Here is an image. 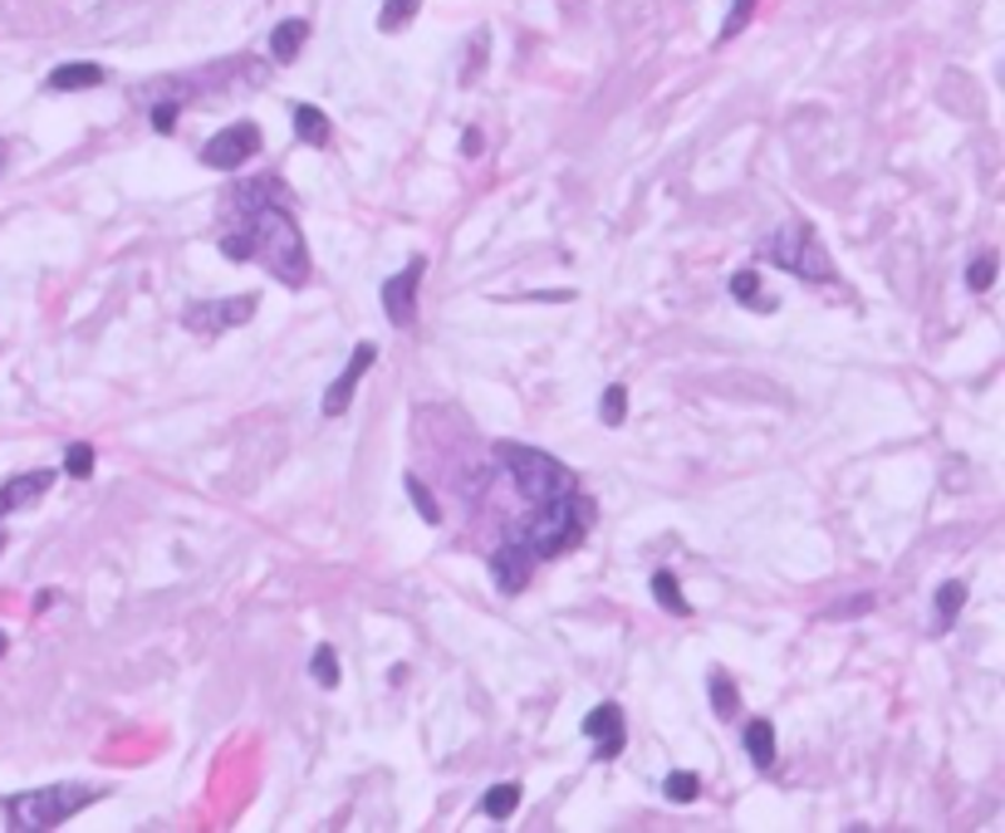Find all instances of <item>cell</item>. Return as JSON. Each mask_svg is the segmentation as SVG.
I'll return each instance as SVG.
<instances>
[{
	"label": "cell",
	"instance_id": "obj_1",
	"mask_svg": "<svg viewBox=\"0 0 1005 833\" xmlns=\"http://www.w3.org/2000/svg\"><path fill=\"white\" fill-rule=\"evenodd\" d=\"M221 255H231L235 265L245 260H260L280 284L300 290L310 280V250H304V235L290 217V197L275 177H260V182L235 187L231 197V217L227 231H221Z\"/></svg>",
	"mask_w": 1005,
	"mask_h": 833
},
{
	"label": "cell",
	"instance_id": "obj_2",
	"mask_svg": "<svg viewBox=\"0 0 1005 833\" xmlns=\"http://www.w3.org/2000/svg\"><path fill=\"white\" fill-rule=\"evenodd\" d=\"M99 784H44V790H26L16 800H6V824L20 833L34 829H54L64 819H74L84 804L99 800Z\"/></svg>",
	"mask_w": 1005,
	"mask_h": 833
},
{
	"label": "cell",
	"instance_id": "obj_3",
	"mask_svg": "<svg viewBox=\"0 0 1005 833\" xmlns=\"http://www.w3.org/2000/svg\"><path fill=\"white\" fill-rule=\"evenodd\" d=\"M584 520H589V505L574 491L564 500H550V505H535V520L520 525L511 540H520L535 559H554V554L574 550V544L584 540Z\"/></svg>",
	"mask_w": 1005,
	"mask_h": 833
},
{
	"label": "cell",
	"instance_id": "obj_4",
	"mask_svg": "<svg viewBox=\"0 0 1005 833\" xmlns=\"http://www.w3.org/2000/svg\"><path fill=\"white\" fill-rule=\"evenodd\" d=\"M495 456L505 461V471H511V481H515V491L525 495V500H535V505H550V500H564V495H574L579 491V481H574V471L570 466H560V461L550 456V451H535V446H515V442H505Z\"/></svg>",
	"mask_w": 1005,
	"mask_h": 833
},
{
	"label": "cell",
	"instance_id": "obj_5",
	"mask_svg": "<svg viewBox=\"0 0 1005 833\" xmlns=\"http://www.w3.org/2000/svg\"><path fill=\"white\" fill-rule=\"evenodd\" d=\"M761 255H771V265L790 270V275H800V280H814V284H830L834 280V260L824 255V241L804 221L780 225L771 241L761 245Z\"/></svg>",
	"mask_w": 1005,
	"mask_h": 833
},
{
	"label": "cell",
	"instance_id": "obj_6",
	"mask_svg": "<svg viewBox=\"0 0 1005 833\" xmlns=\"http://www.w3.org/2000/svg\"><path fill=\"white\" fill-rule=\"evenodd\" d=\"M255 304H260L255 294H231V300H197V304L182 309V329L201 333V339H217V333H227V329L251 324Z\"/></svg>",
	"mask_w": 1005,
	"mask_h": 833
},
{
	"label": "cell",
	"instance_id": "obj_7",
	"mask_svg": "<svg viewBox=\"0 0 1005 833\" xmlns=\"http://www.w3.org/2000/svg\"><path fill=\"white\" fill-rule=\"evenodd\" d=\"M422 275H428V255H412L408 265L398 270V275H388L383 280V314L393 319L398 329H408L412 319H418V284H422Z\"/></svg>",
	"mask_w": 1005,
	"mask_h": 833
},
{
	"label": "cell",
	"instance_id": "obj_8",
	"mask_svg": "<svg viewBox=\"0 0 1005 833\" xmlns=\"http://www.w3.org/2000/svg\"><path fill=\"white\" fill-rule=\"evenodd\" d=\"M255 152H260V128L255 123H231L201 148V162L221 167V172H235V167H245Z\"/></svg>",
	"mask_w": 1005,
	"mask_h": 833
},
{
	"label": "cell",
	"instance_id": "obj_9",
	"mask_svg": "<svg viewBox=\"0 0 1005 833\" xmlns=\"http://www.w3.org/2000/svg\"><path fill=\"white\" fill-rule=\"evenodd\" d=\"M584 735L594 741L599 765H603V760H613V755H623V745H629V731H623V706H613V701L594 706L584 716Z\"/></svg>",
	"mask_w": 1005,
	"mask_h": 833
},
{
	"label": "cell",
	"instance_id": "obj_10",
	"mask_svg": "<svg viewBox=\"0 0 1005 833\" xmlns=\"http://www.w3.org/2000/svg\"><path fill=\"white\" fill-rule=\"evenodd\" d=\"M378 363V343H359V349L349 353V368L344 373L329 383V392H324V416H339V412H349V402H353V392H359V383H363V373Z\"/></svg>",
	"mask_w": 1005,
	"mask_h": 833
},
{
	"label": "cell",
	"instance_id": "obj_11",
	"mask_svg": "<svg viewBox=\"0 0 1005 833\" xmlns=\"http://www.w3.org/2000/svg\"><path fill=\"white\" fill-rule=\"evenodd\" d=\"M535 564L540 559L525 550L520 540H505L501 550L491 554V579H495V589H505V593H520L530 583V574H535Z\"/></svg>",
	"mask_w": 1005,
	"mask_h": 833
},
{
	"label": "cell",
	"instance_id": "obj_12",
	"mask_svg": "<svg viewBox=\"0 0 1005 833\" xmlns=\"http://www.w3.org/2000/svg\"><path fill=\"white\" fill-rule=\"evenodd\" d=\"M54 485V471H30V475H16V481H6L0 485V520L10 515V510H20V505H34L44 491Z\"/></svg>",
	"mask_w": 1005,
	"mask_h": 833
},
{
	"label": "cell",
	"instance_id": "obj_13",
	"mask_svg": "<svg viewBox=\"0 0 1005 833\" xmlns=\"http://www.w3.org/2000/svg\"><path fill=\"white\" fill-rule=\"evenodd\" d=\"M103 79H109V69H103V64H89V59H79V64H59L44 83H50L54 93H74V89H99Z\"/></svg>",
	"mask_w": 1005,
	"mask_h": 833
},
{
	"label": "cell",
	"instance_id": "obj_14",
	"mask_svg": "<svg viewBox=\"0 0 1005 833\" xmlns=\"http://www.w3.org/2000/svg\"><path fill=\"white\" fill-rule=\"evenodd\" d=\"M304 40H310V20H280L275 30H270V54L280 59V64H290V59H300V50H304Z\"/></svg>",
	"mask_w": 1005,
	"mask_h": 833
},
{
	"label": "cell",
	"instance_id": "obj_15",
	"mask_svg": "<svg viewBox=\"0 0 1005 833\" xmlns=\"http://www.w3.org/2000/svg\"><path fill=\"white\" fill-rule=\"evenodd\" d=\"M731 294H736V304H746V309H761V314H775V294H765L761 290V275L755 270H736L731 275Z\"/></svg>",
	"mask_w": 1005,
	"mask_h": 833
},
{
	"label": "cell",
	"instance_id": "obj_16",
	"mask_svg": "<svg viewBox=\"0 0 1005 833\" xmlns=\"http://www.w3.org/2000/svg\"><path fill=\"white\" fill-rule=\"evenodd\" d=\"M294 133H300V142H310V148H329L334 128H329V118L319 113L314 103H294Z\"/></svg>",
	"mask_w": 1005,
	"mask_h": 833
},
{
	"label": "cell",
	"instance_id": "obj_17",
	"mask_svg": "<svg viewBox=\"0 0 1005 833\" xmlns=\"http://www.w3.org/2000/svg\"><path fill=\"white\" fill-rule=\"evenodd\" d=\"M746 755L755 770H771L775 765V725L771 721H751L746 725Z\"/></svg>",
	"mask_w": 1005,
	"mask_h": 833
},
{
	"label": "cell",
	"instance_id": "obj_18",
	"mask_svg": "<svg viewBox=\"0 0 1005 833\" xmlns=\"http://www.w3.org/2000/svg\"><path fill=\"white\" fill-rule=\"evenodd\" d=\"M962 609H966V583L962 579H947L937 589V633H947L956 618H962Z\"/></svg>",
	"mask_w": 1005,
	"mask_h": 833
},
{
	"label": "cell",
	"instance_id": "obj_19",
	"mask_svg": "<svg viewBox=\"0 0 1005 833\" xmlns=\"http://www.w3.org/2000/svg\"><path fill=\"white\" fill-rule=\"evenodd\" d=\"M418 10H422V0H383V10H378V30L398 34L408 20H418Z\"/></svg>",
	"mask_w": 1005,
	"mask_h": 833
},
{
	"label": "cell",
	"instance_id": "obj_20",
	"mask_svg": "<svg viewBox=\"0 0 1005 833\" xmlns=\"http://www.w3.org/2000/svg\"><path fill=\"white\" fill-rule=\"evenodd\" d=\"M653 593H657V603L667 609L672 618H687L692 609H687V599H682V589H677V579L667 574V569H657L653 574Z\"/></svg>",
	"mask_w": 1005,
	"mask_h": 833
},
{
	"label": "cell",
	"instance_id": "obj_21",
	"mask_svg": "<svg viewBox=\"0 0 1005 833\" xmlns=\"http://www.w3.org/2000/svg\"><path fill=\"white\" fill-rule=\"evenodd\" d=\"M520 804V784H495V790H486V800H481V814L486 819H511Z\"/></svg>",
	"mask_w": 1005,
	"mask_h": 833
},
{
	"label": "cell",
	"instance_id": "obj_22",
	"mask_svg": "<svg viewBox=\"0 0 1005 833\" xmlns=\"http://www.w3.org/2000/svg\"><path fill=\"white\" fill-rule=\"evenodd\" d=\"M662 794H667V804H692L696 794H702V780H696L692 770H672V775L662 780Z\"/></svg>",
	"mask_w": 1005,
	"mask_h": 833
},
{
	"label": "cell",
	"instance_id": "obj_23",
	"mask_svg": "<svg viewBox=\"0 0 1005 833\" xmlns=\"http://www.w3.org/2000/svg\"><path fill=\"white\" fill-rule=\"evenodd\" d=\"M310 676H314L319 686H324V692H334V686H339V652L329 648V642H324V648H314V658H310Z\"/></svg>",
	"mask_w": 1005,
	"mask_h": 833
},
{
	"label": "cell",
	"instance_id": "obj_24",
	"mask_svg": "<svg viewBox=\"0 0 1005 833\" xmlns=\"http://www.w3.org/2000/svg\"><path fill=\"white\" fill-rule=\"evenodd\" d=\"M712 706H716V716H736L741 711V692L726 672H712Z\"/></svg>",
	"mask_w": 1005,
	"mask_h": 833
},
{
	"label": "cell",
	"instance_id": "obj_25",
	"mask_svg": "<svg viewBox=\"0 0 1005 833\" xmlns=\"http://www.w3.org/2000/svg\"><path fill=\"white\" fill-rule=\"evenodd\" d=\"M599 416L609 426H619L623 416H629V388L623 383H613V388H603V402H599Z\"/></svg>",
	"mask_w": 1005,
	"mask_h": 833
},
{
	"label": "cell",
	"instance_id": "obj_26",
	"mask_svg": "<svg viewBox=\"0 0 1005 833\" xmlns=\"http://www.w3.org/2000/svg\"><path fill=\"white\" fill-rule=\"evenodd\" d=\"M408 500H412V505H418V515L428 520V525H442V505H436V500H432V491H428V485L418 481V475H408Z\"/></svg>",
	"mask_w": 1005,
	"mask_h": 833
},
{
	"label": "cell",
	"instance_id": "obj_27",
	"mask_svg": "<svg viewBox=\"0 0 1005 833\" xmlns=\"http://www.w3.org/2000/svg\"><path fill=\"white\" fill-rule=\"evenodd\" d=\"M996 270H1001V260H996V250H986V255H976V265L966 270V284H972L976 294H986L991 284H996Z\"/></svg>",
	"mask_w": 1005,
	"mask_h": 833
},
{
	"label": "cell",
	"instance_id": "obj_28",
	"mask_svg": "<svg viewBox=\"0 0 1005 833\" xmlns=\"http://www.w3.org/2000/svg\"><path fill=\"white\" fill-rule=\"evenodd\" d=\"M64 471L74 475V481H89V475H93V446H89V442H74V446H69V451H64Z\"/></svg>",
	"mask_w": 1005,
	"mask_h": 833
},
{
	"label": "cell",
	"instance_id": "obj_29",
	"mask_svg": "<svg viewBox=\"0 0 1005 833\" xmlns=\"http://www.w3.org/2000/svg\"><path fill=\"white\" fill-rule=\"evenodd\" d=\"M873 609V593H858V599H844V603H834L830 609V618H863Z\"/></svg>",
	"mask_w": 1005,
	"mask_h": 833
},
{
	"label": "cell",
	"instance_id": "obj_30",
	"mask_svg": "<svg viewBox=\"0 0 1005 833\" xmlns=\"http://www.w3.org/2000/svg\"><path fill=\"white\" fill-rule=\"evenodd\" d=\"M751 6H755V0H736V6H731L726 26H721V40H731V34H741V26H746V16H751Z\"/></svg>",
	"mask_w": 1005,
	"mask_h": 833
},
{
	"label": "cell",
	"instance_id": "obj_31",
	"mask_svg": "<svg viewBox=\"0 0 1005 833\" xmlns=\"http://www.w3.org/2000/svg\"><path fill=\"white\" fill-rule=\"evenodd\" d=\"M177 109H182V99H168L162 109H152V128L158 133H172V123H177Z\"/></svg>",
	"mask_w": 1005,
	"mask_h": 833
},
{
	"label": "cell",
	"instance_id": "obj_32",
	"mask_svg": "<svg viewBox=\"0 0 1005 833\" xmlns=\"http://www.w3.org/2000/svg\"><path fill=\"white\" fill-rule=\"evenodd\" d=\"M461 148H466L471 158H476V152H481V133H476V128H466V142H461Z\"/></svg>",
	"mask_w": 1005,
	"mask_h": 833
},
{
	"label": "cell",
	"instance_id": "obj_33",
	"mask_svg": "<svg viewBox=\"0 0 1005 833\" xmlns=\"http://www.w3.org/2000/svg\"><path fill=\"white\" fill-rule=\"evenodd\" d=\"M6 648H10V642H6V633H0V658H6Z\"/></svg>",
	"mask_w": 1005,
	"mask_h": 833
},
{
	"label": "cell",
	"instance_id": "obj_34",
	"mask_svg": "<svg viewBox=\"0 0 1005 833\" xmlns=\"http://www.w3.org/2000/svg\"><path fill=\"white\" fill-rule=\"evenodd\" d=\"M0 162H6V142H0Z\"/></svg>",
	"mask_w": 1005,
	"mask_h": 833
},
{
	"label": "cell",
	"instance_id": "obj_35",
	"mask_svg": "<svg viewBox=\"0 0 1005 833\" xmlns=\"http://www.w3.org/2000/svg\"><path fill=\"white\" fill-rule=\"evenodd\" d=\"M0 550H6V534H0Z\"/></svg>",
	"mask_w": 1005,
	"mask_h": 833
}]
</instances>
